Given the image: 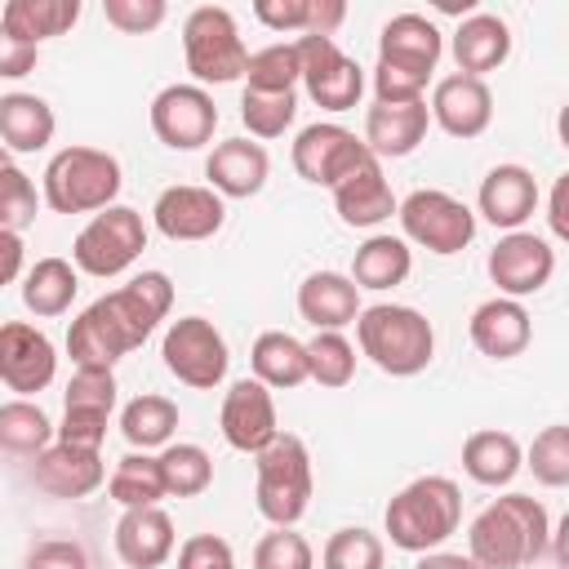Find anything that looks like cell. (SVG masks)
Returning <instances> with one entry per match:
<instances>
[{"mask_svg": "<svg viewBox=\"0 0 569 569\" xmlns=\"http://www.w3.org/2000/svg\"><path fill=\"white\" fill-rule=\"evenodd\" d=\"M307 360H311V382L338 391L356 378V347L347 342V333L338 329H325L307 342Z\"/></svg>", "mask_w": 569, "mask_h": 569, "instance_id": "41", "label": "cell"}, {"mask_svg": "<svg viewBox=\"0 0 569 569\" xmlns=\"http://www.w3.org/2000/svg\"><path fill=\"white\" fill-rule=\"evenodd\" d=\"M396 218H400V231H405L409 244H422L427 253H440V258L462 253L476 240V213L458 196H449L440 187L409 191L400 200Z\"/></svg>", "mask_w": 569, "mask_h": 569, "instance_id": "9", "label": "cell"}, {"mask_svg": "<svg viewBox=\"0 0 569 569\" xmlns=\"http://www.w3.org/2000/svg\"><path fill=\"white\" fill-rule=\"evenodd\" d=\"M413 271V249L405 236H369L351 258V280L360 289H396Z\"/></svg>", "mask_w": 569, "mask_h": 569, "instance_id": "35", "label": "cell"}, {"mask_svg": "<svg viewBox=\"0 0 569 569\" xmlns=\"http://www.w3.org/2000/svg\"><path fill=\"white\" fill-rule=\"evenodd\" d=\"M58 373V351L49 342L44 329L27 325V320H4L0 325V382L13 396H36L53 382Z\"/></svg>", "mask_w": 569, "mask_h": 569, "instance_id": "16", "label": "cell"}, {"mask_svg": "<svg viewBox=\"0 0 569 569\" xmlns=\"http://www.w3.org/2000/svg\"><path fill=\"white\" fill-rule=\"evenodd\" d=\"M36 204H40L36 182L13 160H4L0 164V227L4 231H27L36 222Z\"/></svg>", "mask_w": 569, "mask_h": 569, "instance_id": "45", "label": "cell"}, {"mask_svg": "<svg viewBox=\"0 0 569 569\" xmlns=\"http://www.w3.org/2000/svg\"><path fill=\"white\" fill-rule=\"evenodd\" d=\"M58 116L44 98L36 93H4L0 98V138L9 147V156H31L44 151L53 142Z\"/></svg>", "mask_w": 569, "mask_h": 569, "instance_id": "31", "label": "cell"}, {"mask_svg": "<svg viewBox=\"0 0 569 569\" xmlns=\"http://www.w3.org/2000/svg\"><path fill=\"white\" fill-rule=\"evenodd\" d=\"M360 284L342 271H311L302 284H298V316L325 333V329H347L360 320Z\"/></svg>", "mask_w": 569, "mask_h": 569, "instance_id": "24", "label": "cell"}, {"mask_svg": "<svg viewBox=\"0 0 569 569\" xmlns=\"http://www.w3.org/2000/svg\"><path fill=\"white\" fill-rule=\"evenodd\" d=\"M342 18H347V4L342 0H311V27H307V36H333Z\"/></svg>", "mask_w": 569, "mask_h": 569, "instance_id": "54", "label": "cell"}, {"mask_svg": "<svg viewBox=\"0 0 569 569\" xmlns=\"http://www.w3.org/2000/svg\"><path fill=\"white\" fill-rule=\"evenodd\" d=\"M80 267H71L67 258H36L22 276V307L40 320H53L62 311H71L76 302V289H80Z\"/></svg>", "mask_w": 569, "mask_h": 569, "instance_id": "33", "label": "cell"}, {"mask_svg": "<svg viewBox=\"0 0 569 569\" xmlns=\"http://www.w3.org/2000/svg\"><path fill=\"white\" fill-rule=\"evenodd\" d=\"M333 209L347 227H378L391 213H400V200L391 196V182H387L378 156H369L347 182L333 187Z\"/></svg>", "mask_w": 569, "mask_h": 569, "instance_id": "27", "label": "cell"}, {"mask_svg": "<svg viewBox=\"0 0 569 569\" xmlns=\"http://www.w3.org/2000/svg\"><path fill=\"white\" fill-rule=\"evenodd\" d=\"M173 520L160 507H129L116 520V556L124 569H160L173 556Z\"/></svg>", "mask_w": 569, "mask_h": 569, "instance_id": "26", "label": "cell"}, {"mask_svg": "<svg viewBox=\"0 0 569 569\" xmlns=\"http://www.w3.org/2000/svg\"><path fill=\"white\" fill-rule=\"evenodd\" d=\"M249 365H253V378L267 382L271 391H293L311 378V360H307V342H298L293 333L284 329H267L253 338V351H249Z\"/></svg>", "mask_w": 569, "mask_h": 569, "instance_id": "32", "label": "cell"}, {"mask_svg": "<svg viewBox=\"0 0 569 569\" xmlns=\"http://www.w3.org/2000/svg\"><path fill=\"white\" fill-rule=\"evenodd\" d=\"M547 227H551L556 240L569 244V173H560L547 191Z\"/></svg>", "mask_w": 569, "mask_h": 569, "instance_id": "53", "label": "cell"}, {"mask_svg": "<svg viewBox=\"0 0 569 569\" xmlns=\"http://www.w3.org/2000/svg\"><path fill=\"white\" fill-rule=\"evenodd\" d=\"M58 440V427L49 422V413L22 396L4 400L0 405V445L9 453H27V458H40L49 445Z\"/></svg>", "mask_w": 569, "mask_h": 569, "instance_id": "38", "label": "cell"}, {"mask_svg": "<svg viewBox=\"0 0 569 569\" xmlns=\"http://www.w3.org/2000/svg\"><path fill=\"white\" fill-rule=\"evenodd\" d=\"M360 356H369L391 378H413L436 356V329L418 307L405 302H373L356 320Z\"/></svg>", "mask_w": 569, "mask_h": 569, "instance_id": "4", "label": "cell"}, {"mask_svg": "<svg viewBox=\"0 0 569 569\" xmlns=\"http://www.w3.org/2000/svg\"><path fill=\"white\" fill-rule=\"evenodd\" d=\"M173 307V280L164 271H138L129 284L89 302L67 329V356L76 369H111L133 347L151 338V329Z\"/></svg>", "mask_w": 569, "mask_h": 569, "instance_id": "1", "label": "cell"}, {"mask_svg": "<svg viewBox=\"0 0 569 569\" xmlns=\"http://www.w3.org/2000/svg\"><path fill=\"white\" fill-rule=\"evenodd\" d=\"M551 547L547 507L529 493L493 498L467 529V556L480 569H525Z\"/></svg>", "mask_w": 569, "mask_h": 569, "instance_id": "2", "label": "cell"}, {"mask_svg": "<svg viewBox=\"0 0 569 569\" xmlns=\"http://www.w3.org/2000/svg\"><path fill=\"white\" fill-rule=\"evenodd\" d=\"M253 498H258V511L276 525V529H293L307 507H311V489H316V476H311V453L302 445V436L293 431H280L258 458H253Z\"/></svg>", "mask_w": 569, "mask_h": 569, "instance_id": "6", "label": "cell"}, {"mask_svg": "<svg viewBox=\"0 0 569 569\" xmlns=\"http://www.w3.org/2000/svg\"><path fill=\"white\" fill-rule=\"evenodd\" d=\"M427 107H431V120L449 138H462V142L467 138H480L489 129V120H493V93H489V84L476 80V76H462V71L436 80Z\"/></svg>", "mask_w": 569, "mask_h": 569, "instance_id": "19", "label": "cell"}, {"mask_svg": "<svg viewBox=\"0 0 569 569\" xmlns=\"http://www.w3.org/2000/svg\"><path fill=\"white\" fill-rule=\"evenodd\" d=\"M525 467L533 471L538 485L547 489H565L569 485V427L556 422V427H542L525 453Z\"/></svg>", "mask_w": 569, "mask_h": 569, "instance_id": "44", "label": "cell"}, {"mask_svg": "<svg viewBox=\"0 0 569 569\" xmlns=\"http://www.w3.org/2000/svg\"><path fill=\"white\" fill-rule=\"evenodd\" d=\"M267 173H271V156L262 142H249V138H227L204 160V178L222 200L258 196L267 187Z\"/></svg>", "mask_w": 569, "mask_h": 569, "instance_id": "22", "label": "cell"}, {"mask_svg": "<svg viewBox=\"0 0 569 569\" xmlns=\"http://www.w3.org/2000/svg\"><path fill=\"white\" fill-rule=\"evenodd\" d=\"M373 151L365 147V138H356L351 129H342L338 120H316L293 138V169L302 182L311 187H338L347 182Z\"/></svg>", "mask_w": 569, "mask_h": 569, "instance_id": "12", "label": "cell"}, {"mask_svg": "<svg viewBox=\"0 0 569 569\" xmlns=\"http://www.w3.org/2000/svg\"><path fill=\"white\" fill-rule=\"evenodd\" d=\"M102 13H107V22L116 31L147 36V31H156L169 18V4L164 0H102Z\"/></svg>", "mask_w": 569, "mask_h": 569, "instance_id": "48", "label": "cell"}, {"mask_svg": "<svg viewBox=\"0 0 569 569\" xmlns=\"http://www.w3.org/2000/svg\"><path fill=\"white\" fill-rule=\"evenodd\" d=\"M156 458H160L169 498H196V493H204L213 485V458L191 440H178V445L160 449Z\"/></svg>", "mask_w": 569, "mask_h": 569, "instance_id": "39", "label": "cell"}, {"mask_svg": "<svg viewBox=\"0 0 569 569\" xmlns=\"http://www.w3.org/2000/svg\"><path fill=\"white\" fill-rule=\"evenodd\" d=\"M111 409H116V373L111 369H76L62 391L58 440L80 445V449H102Z\"/></svg>", "mask_w": 569, "mask_h": 569, "instance_id": "14", "label": "cell"}, {"mask_svg": "<svg viewBox=\"0 0 569 569\" xmlns=\"http://www.w3.org/2000/svg\"><path fill=\"white\" fill-rule=\"evenodd\" d=\"M387 551H382V538L369 533V529H333L325 551H320V569H382Z\"/></svg>", "mask_w": 569, "mask_h": 569, "instance_id": "43", "label": "cell"}, {"mask_svg": "<svg viewBox=\"0 0 569 569\" xmlns=\"http://www.w3.org/2000/svg\"><path fill=\"white\" fill-rule=\"evenodd\" d=\"M298 116V89L271 93V89H244L240 93V120L249 138H280Z\"/></svg>", "mask_w": 569, "mask_h": 569, "instance_id": "40", "label": "cell"}, {"mask_svg": "<svg viewBox=\"0 0 569 569\" xmlns=\"http://www.w3.org/2000/svg\"><path fill=\"white\" fill-rule=\"evenodd\" d=\"M218 129V102L204 84H164L151 98V133L173 151H196L213 142Z\"/></svg>", "mask_w": 569, "mask_h": 569, "instance_id": "13", "label": "cell"}, {"mask_svg": "<svg viewBox=\"0 0 569 569\" xmlns=\"http://www.w3.org/2000/svg\"><path fill=\"white\" fill-rule=\"evenodd\" d=\"M151 222L164 240H209L222 231L227 222V204L213 187H191V182H178V187H164L151 204Z\"/></svg>", "mask_w": 569, "mask_h": 569, "instance_id": "18", "label": "cell"}, {"mask_svg": "<svg viewBox=\"0 0 569 569\" xmlns=\"http://www.w3.org/2000/svg\"><path fill=\"white\" fill-rule=\"evenodd\" d=\"M160 356H164V369H169L182 387H196V391H213V387L227 378V365H231L227 338H222V333L213 329V320H204V316H178V320L164 329Z\"/></svg>", "mask_w": 569, "mask_h": 569, "instance_id": "10", "label": "cell"}, {"mask_svg": "<svg viewBox=\"0 0 569 569\" xmlns=\"http://www.w3.org/2000/svg\"><path fill=\"white\" fill-rule=\"evenodd\" d=\"M182 58L196 84H231L249 71V44L240 40V27L231 9L222 4H196L182 22Z\"/></svg>", "mask_w": 569, "mask_h": 569, "instance_id": "7", "label": "cell"}, {"mask_svg": "<svg viewBox=\"0 0 569 569\" xmlns=\"http://www.w3.org/2000/svg\"><path fill=\"white\" fill-rule=\"evenodd\" d=\"M253 569H316V551L302 533L271 525V533H262L253 547Z\"/></svg>", "mask_w": 569, "mask_h": 569, "instance_id": "46", "label": "cell"}, {"mask_svg": "<svg viewBox=\"0 0 569 569\" xmlns=\"http://www.w3.org/2000/svg\"><path fill=\"white\" fill-rule=\"evenodd\" d=\"M147 249V222L138 209L129 204H111L102 213H93L76 244H71V262L84 271V276H98V280H111V276H124L138 253Z\"/></svg>", "mask_w": 569, "mask_h": 569, "instance_id": "8", "label": "cell"}, {"mask_svg": "<svg viewBox=\"0 0 569 569\" xmlns=\"http://www.w3.org/2000/svg\"><path fill=\"white\" fill-rule=\"evenodd\" d=\"M244 89H271V93H289L302 84V62H298V44H267L249 58V71H244Z\"/></svg>", "mask_w": 569, "mask_h": 569, "instance_id": "42", "label": "cell"}, {"mask_svg": "<svg viewBox=\"0 0 569 569\" xmlns=\"http://www.w3.org/2000/svg\"><path fill=\"white\" fill-rule=\"evenodd\" d=\"M120 187H124V173H120V160L111 151L62 147L44 164L40 196L53 213H102V209L116 204Z\"/></svg>", "mask_w": 569, "mask_h": 569, "instance_id": "5", "label": "cell"}, {"mask_svg": "<svg viewBox=\"0 0 569 569\" xmlns=\"http://www.w3.org/2000/svg\"><path fill=\"white\" fill-rule=\"evenodd\" d=\"M556 133H560V147L569 151V102L560 107V116H556Z\"/></svg>", "mask_w": 569, "mask_h": 569, "instance_id": "58", "label": "cell"}, {"mask_svg": "<svg viewBox=\"0 0 569 569\" xmlns=\"http://www.w3.org/2000/svg\"><path fill=\"white\" fill-rule=\"evenodd\" d=\"M80 18V0H9L0 9V36L40 44L71 31Z\"/></svg>", "mask_w": 569, "mask_h": 569, "instance_id": "34", "label": "cell"}, {"mask_svg": "<svg viewBox=\"0 0 569 569\" xmlns=\"http://www.w3.org/2000/svg\"><path fill=\"white\" fill-rule=\"evenodd\" d=\"M107 493L129 511V507H160V498H169L164 489V471H160V458L133 449L116 462V471L107 476Z\"/></svg>", "mask_w": 569, "mask_h": 569, "instance_id": "37", "label": "cell"}, {"mask_svg": "<svg viewBox=\"0 0 569 569\" xmlns=\"http://www.w3.org/2000/svg\"><path fill=\"white\" fill-rule=\"evenodd\" d=\"M462 525V489L449 476H418L387 502V538L400 551L427 556Z\"/></svg>", "mask_w": 569, "mask_h": 569, "instance_id": "3", "label": "cell"}, {"mask_svg": "<svg viewBox=\"0 0 569 569\" xmlns=\"http://www.w3.org/2000/svg\"><path fill=\"white\" fill-rule=\"evenodd\" d=\"M27 569H93L89 551L71 538H44L27 551Z\"/></svg>", "mask_w": 569, "mask_h": 569, "instance_id": "50", "label": "cell"}, {"mask_svg": "<svg viewBox=\"0 0 569 569\" xmlns=\"http://www.w3.org/2000/svg\"><path fill=\"white\" fill-rule=\"evenodd\" d=\"M449 49H453V62H458L462 76L485 80L489 71H498V67L511 58V27H507L498 13H480V9H476L471 18L458 22Z\"/></svg>", "mask_w": 569, "mask_h": 569, "instance_id": "28", "label": "cell"}, {"mask_svg": "<svg viewBox=\"0 0 569 569\" xmlns=\"http://www.w3.org/2000/svg\"><path fill=\"white\" fill-rule=\"evenodd\" d=\"M298 62H302V89L325 111H351L365 93V67L347 58L333 36H298Z\"/></svg>", "mask_w": 569, "mask_h": 569, "instance_id": "11", "label": "cell"}, {"mask_svg": "<svg viewBox=\"0 0 569 569\" xmlns=\"http://www.w3.org/2000/svg\"><path fill=\"white\" fill-rule=\"evenodd\" d=\"M31 480L36 489H44L49 498H89L102 480H107V462L98 449H80L67 440H53L36 462H31Z\"/></svg>", "mask_w": 569, "mask_h": 569, "instance_id": "20", "label": "cell"}, {"mask_svg": "<svg viewBox=\"0 0 569 569\" xmlns=\"http://www.w3.org/2000/svg\"><path fill=\"white\" fill-rule=\"evenodd\" d=\"M253 18L271 31H302L311 27V0H258L253 4Z\"/></svg>", "mask_w": 569, "mask_h": 569, "instance_id": "51", "label": "cell"}, {"mask_svg": "<svg viewBox=\"0 0 569 569\" xmlns=\"http://www.w3.org/2000/svg\"><path fill=\"white\" fill-rule=\"evenodd\" d=\"M413 569H480L471 556H458V551H427Z\"/></svg>", "mask_w": 569, "mask_h": 569, "instance_id": "56", "label": "cell"}, {"mask_svg": "<svg viewBox=\"0 0 569 569\" xmlns=\"http://www.w3.org/2000/svg\"><path fill=\"white\" fill-rule=\"evenodd\" d=\"M525 467V449L511 431H498V427H485V431H471L462 440V471L485 485V489H502L516 480V471Z\"/></svg>", "mask_w": 569, "mask_h": 569, "instance_id": "30", "label": "cell"}, {"mask_svg": "<svg viewBox=\"0 0 569 569\" xmlns=\"http://www.w3.org/2000/svg\"><path fill=\"white\" fill-rule=\"evenodd\" d=\"M467 333H471V342H476L480 356H489V360H516L529 347V338H533V320H529L525 302L498 293V298H489V302H480L471 311Z\"/></svg>", "mask_w": 569, "mask_h": 569, "instance_id": "25", "label": "cell"}, {"mask_svg": "<svg viewBox=\"0 0 569 569\" xmlns=\"http://www.w3.org/2000/svg\"><path fill=\"white\" fill-rule=\"evenodd\" d=\"M551 556H556L560 569H569V511H565L560 525L551 529Z\"/></svg>", "mask_w": 569, "mask_h": 569, "instance_id": "57", "label": "cell"}, {"mask_svg": "<svg viewBox=\"0 0 569 569\" xmlns=\"http://www.w3.org/2000/svg\"><path fill=\"white\" fill-rule=\"evenodd\" d=\"M556 276V249L533 231H507L489 249V280L502 298H529Z\"/></svg>", "mask_w": 569, "mask_h": 569, "instance_id": "17", "label": "cell"}, {"mask_svg": "<svg viewBox=\"0 0 569 569\" xmlns=\"http://www.w3.org/2000/svg\"><path fill=\"white\" fill-rule=\"evenodd\" d=\"M476 209L498 231H520L538 209V178L525 164H493L476 191Z\"/></svg>", "mask_w": 569, "mask_h": 569, "instance_id": "21", "label": "cell"}, {"mask_svg": "<svg viewBox=\"0 0 569 569\" xmlns=\"http://www.w3.org/2000/svg\"><path fill=\"white\" fill-rule=\"evenodd\" d=\"M431 84V71H413V67H396V62H378L373 67V102H422Z\"/></svg>", "mask_w": 569, "mask_h": 569, "instance_id": "47", "label": "cell"}, {"mask_svg": "<svg viewBox=\"0 0 569 569\" xmlns=\"http://www.w3.org/2000/svg\"><path fill=\"white\" fill-rule=\"evenodd\" d=\"M173 431H178V405H173L169 396L147 391V396H133V400L120 409V436H124L133 449H142V453L169 449V445H173Z\"/></svg>", "mask_w": 569, "mask_h": 569, "instance_id": "36", "label": "cell"}, {"mask_svg": "<svg viewBox=\"0 0 569 569\" xmlns=\"http://www.w3.org/2000/svg\"><path fill=\"white\" fill-rule=\"evenodd\" d=\"M0 249H4V262H0V280L13 284L22 276V231H0Z\"/></svg>", "mask_w": 569, "mask_h": 569, "instance_id": "55", "label": "cell"}, {"mask_svg": "<svg viewBox=\"0 0 569 569\" xmlns=\"http://www.w3.org/2000/svg\"><path fill=\"white\" fill-rule=\"evenodd\" d=\"M178 569H236L231 542L218 533H196L178 547Z\"/></svg>", "mask_w": 569, "mask_h": 569, "instance_id": "49", "label": "cell"}, {"mask_svg": "<svg viewBox=\"0 0 569 569\" xmlns=\"http://www.w3.org/2000/svg\"><path fill=\"white\" fill-rule=\"evenodd\" d=\"M36 49L40 44H27V40H13V36H0V76L4 80H18L36 67Z\"/></svg>", "mask_w": 569, "mask_h": 569, "instance_id": "52", "label": "cell"}, {"mask_svg": "<svg viewBox=\"0 0 569 569\" xmlns=\"http://www.w3.org/2000/svg\"><path fill=\"white\" fill-rule=\"evenodd\" d=\"M445 53V36L431 18L422 13H396L382 22L378 36V62H396V67H413V71H436Z\"/></svg>", "mask_w": 569, "mask_h": 569, "instance_id": "29", "label": "cell"}, {"mask_svg": "<svg viewBox=\"0 0 569 569\" xmlns=\"http://www.w3.org/2000/svg\"><path fill=\"white\" fill-rule=\"evenodd\" d=\"M218 427H222V440H227L236 453L258 458V453L280 436L271 387L258 382V378H240V382H231L227 396H222Z\"/></svg>", "mask_w": 569, "mask_h": 569, "instance_id": "15", "label": "cell"}, {"mask_svg": "<svg viewBox=\"0 0 569 569\" xmlns=\"http://www.w3.org/2000/svg\"><path fill=\"white\" fill-rule=\"evenodd\" d=\"M427 124H431L427 98L422 102H373L365 111V147L378 160L413 156L422 147V138H427Z\"/></svg>", "mask_w": 569, "mask_h": 569, "instance_id": "23", "label": "cell"}]
</instances>
